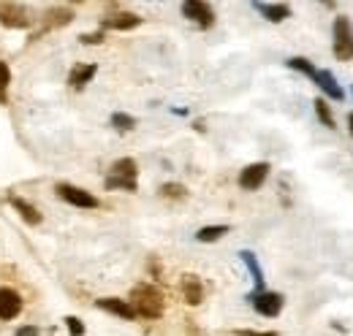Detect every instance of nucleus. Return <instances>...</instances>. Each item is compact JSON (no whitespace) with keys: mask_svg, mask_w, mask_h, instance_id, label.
<instances>
[{"mask_svg":"<svg viewBox=\"0 0 353 336\" xmlns=\"http://www.w3.org/2000/svg\"><path fill=\"white\" fill-rule=\"evenodd\" d=\"M131 306L136 309V315L150 317V320H158V317L163 315V295H161L158 288H152V285L141 282V285H136V288H133Z\"/></svg>","mask_w":353,"mask_h":336,"instance_id":"f257e3e1","label":"nucleus"},{"mask_svg":"<svg viewBox=\"0 0 353 336\" xmlns=\"http://www.w3.org/2000/svg\"><path fill=\"white\" fill-rule=\"evenodd\" d=\"M334 57L340 63L353 60V25L348 17L334 19Z\"/></svg>","mask_w":353,"mask_h":336,"instance_id":"f03ea898","label":"nucleus"},{"mask_svg":"<svg viewBox=\"0 0 353 336\" xmlns=\"http://www.w3.org/2000/svg\"><path fill=\"white\" fill-rule=\"evenodd\" d=\"M136 163H133L131 158H123V160H117L114 166H112V174L106 176V187L109 190H114V187H120V190H136Z\"/></svg>","mask_w":353,"mask_h":336,"instance_id":"7ed1b4c3","label":"nucleus"},{"mask_svg":"<svg viewBox=\"0 0 353 336\" xmlns=\"http://www.w3.org/2000/svg\"><path fill=\"white\" fill-rule=\"evenodd\" d=\"M250 304H253V309L259 312V315H264V317H277L280 312H283V304H285V298L280 293H253L250 295Z\"/></svg>","mask_w":353,"mask_h":336,"instance_id":"20e7f679","label":"nucleus"},{"mask_svg":"<svg viewBox=\"0 0 353 336\" xmlns=\"http://www.w3.org/2000/svg\"><path fill=\"white\" fill-rule=\"evenodd\" d=\"M57 196H60L63 201L79 207V209H95V207H98V198H95L92 193L82 190V187H74V185H57Z\"/></svg>","mask_w":353,"mask_h":336,"instance_id":"39448f33","label":"nucleus"},{"mask_svg":"<svg viewBox=\"0 0 353 336\" xmlns=\"http://www.w3.org/2000/svg\"><path fill=\"white\" fill-rule=\"evenodd\" d=\"M182 14L196 22L199 28H212L215 22V11L207 6V3H199V0H190V3H182Z\"/></svg>","mask_w":353,"mask_h":336,"instance_id":"423d86ee","label":"nucleus"},{"mask_svg":"<svg viewBox=\"0 0 353 336\" xmlns=\"http://www.w3.org/2000/svg\"><path fill=\"white\" fill-rule=\"evenodd\" d=\"M269 176V163H253L239 174V187L242 190H259Z\"/></svg>","mask_w":353,"mask_h":336,"instance_id":"0eeeda50","label":"nucleus"},{"mask_svg":"<svg viewBox=\"0 0 353 336\" xmlns=\"http://www.w3.org/2000/svg\"><path fill=\"white\" fill-rule=\"evenodd\" d=\"M312 82L318 84L332 101H343L345 98V92H343V87H340V82L334 79V74L332 71H315V76H312Z\"/></svg>","mask_w":353,"mask_h":336,"instance_id":"6e6552de","label":"nucleus"},{"mask_svg":"<svg viewBox=\"0 0 353 336\" xmlns=\"http://www.w3.org/2000/svg\"><path fill=\"white\" fill-rule=\"evenodd\" d=\"M19 309H22V298H19V293H14V291H8V288H0V320H11V317H17Z\"/></svg>","mask_w":353,"mask_h":336,"instance_id":"1a4fd4ad","label":"nucleus"},{"mask_svg":"<svg viewBox=\"0 0 353 336\" xmlns=\"http://www.w3.org/2000/svg\"><path fill=\"white\" fill-rule=\"evenodd\" d=\"M98 306L112 312V315H117V317H123V320H133L136 317V309L131 306V301H123V298H101Z\"/></svg>","mask_w":353,"mask_h":336,"instance_id":"9d476101","label":"nucleus"},{"mask_svg":"<svg viewBox=\"0 0 353 336\" xmlns=\"http://www.w3.org/2000/svg\"><path fill=\"white\" fill-rule=\"evenodd\" d=\"M182 293H185V301H188L190 306L201 304V298H204V288H201V280H199V277H193V274L182 277Z\"/></svg>","mask_w":353,"mask_h":336,"instance_id":"9b49d317","label":"nucleus"},{"mask_svg":"<svg viewBox=\"0 0 353 336\" xmlns=\"http://www.w3.org/2000/svg\"><path fill=\"white\" fill-rule=\"evenodd\" d=\"M256 8L264 14L269 22H283L291 17V6L288 3H256Z\"/></svg>","mask_w":353,"mask_h":336,"instance_id":"f8f14e48","label":"nucleus"},{"mask_svg":"<svg viewBox=\"0 0 353 336\" xmlns=\"http://www.w3.org/2000/svg\"><path fill=\"white\" fill-rule=\"evenodd\" d=\"M139 25H141V19L136 14H114V17H106L101 22V28H112V30H131Z\"/></svg>","mask_w":353,"mask_h":336,"instance_id":"ddd939ff","label":"nucleus"},{"mask_svg":"<svg viewBox=\"0 0 353 336\" xmlns=\"http://www.w3.org/2000/svg\"><path fill=\"white\" fill-rule=\"evenodd\" d=\"M239 258H242V263L248 266V271L253 274V282H256V288H259V293L264 291V271H261V266H259V260H256V255L253 252H239Z\"/></svg>","mask_w":353,"mask_h":336,"instance_id":"4468645a","label":"nucleus"},{"mask_svg":"<svg viewBox=\"0 0 353 336\" xmlns=\"http://www.w3.org/2000/svg\"><path fill=\"white\" fill-rule=\"evenodd\" d=\"M92 76H95V65H77V68L71 71V76H68V84H71L74 90H82Z\"/></svg>","mask_w":353,"mask_h":336,"instance_id":"2eb2a0df","label":"nucleus"},{"mask_svg":"<svg viewBox=\"0 0 353 336\" xmlns=\"http://www.w3.org/2000/svg\"><path fill=\"white\" fill-rule=\"evenodd\" d=\"M11 207L22 214V220H25V222H33V225H39V222H41V214L36 211V207L25 204L22 198H11Z\"/></svg>","mask_w":353,"mask_h":336,"instance_id":"dca6fc26","label":"nucleus"},{"mask_svg":"<svg viewBox=\"0 0 353 336\" xmlns=\"http://www.w3.org/2000/svg\"><path fill=\"white\" fill-rule=\"evenodd\" d=\"M0 22L3 25H11V28H22L25 25V17L19 14L17 6H0Z\"/></svg>","mask_w":353,"mask_h":336,"instance_id":"f3484780","label":"nucleus"},{"mask_svg":"<svg viewBox=\"0 0 353 336\" xmlns=\"http://www.w3.org/2000/svg\"><path fill=\"white\" fill-rule=\"evenodd\" d=\"M225 233H228V225H207V228H201V231L196 233V239L210 244V242H218Z\"/></svg>","mask_w":353,"mask_h":336,"instance_id":"a211bd4d","label":"nucleus"},{"mask_svg":"<svg viewBox=\"0 0 353 336\" xmlns=\"http://www.w3.org/2000/svg\"><path fill=\"white\" fill-rule=\"evenodd\" d=\"M315 114L326 127H334V114H332V109H329V103L323 98H315Z\"/></svg>","mask_w":353,"mask_h":336,"instance_id":"6ab92c4d","label":"nucleus"},{"mask_svg":"<svg viewBox=\"0 0 353 336\" xmlns=\"http://www.w3.org/2000/svg\"><path fill=\"white\" fill-rule=\"evenodd\" d=\"M288 68H294V71H299V74H305V76H315V68H312V63L305 60V57H291L288 60Z\"/></svg>","mask_w":353,"mask_h":336,"instance_id":"aec40b11","label":"nucleus"},{"mask_svg":"<svg viewBox=\"0 0 353 336\" xmlns=\"http://www.w3.org/2000/svg\"><path fill=\"white\" fill-rule=\"evenodd\" d=\"M112 125L117 127V130H131V127L136 125V120H133L131 114H123V112H120V114L112 117Z\"/></svg>","mask_w":353,"mask_h":336,"instance_id":"412c9836","label":"nucleus"},{"mask_svg":"<svg viewBox=\"0 0 353 336\" xmlns=\"http://www.w3.org/2000/svg\"><path fill=\"white\" fill-rule=\"evenodd\" d=\"M11 82V74H8V65L6 63H0V103L6 101V87Z\"/></svg>","mask_w":353,"mask_h":336,"instance_id":"4be33fe9","label":"nucleus"},{"mask_svg":"<svg viewBox=\"0 0 353 336\" xmlns=\"http://www.w3.org/2000/svg\"><path fill=\"white\" fill-rule=\"evenodd\" d=\"M161 193L169 196V198H182V196H185V187H182V185H163Z\"/></svg>","mask_w":353,"mask_h":336,"instance_id":"5701e85b","label":"nucleus"},{"mask_svg":"<svg viewBox=\"0 0 353 336\" xmlns=\"http://www.w3.org/2000/svg\"><path fill=\"white\" fill-rule=\"evenodd\" d=\"M65 326H68L71 336H82V334H85V326H82V320H77V317H65Z\"/></svg>","mask_w":353,"mask_h":336,"instance_id":"b1692460","label":"nucleus"},{"mask_svg":"<svg viewBox=\"0 0 353 336\" xmlns=\"http://www.w3.org/2000/svg\"><path fill=\"white\" fill-rule=\"evenodd\" d=\"M85 43H101L103 41V33H90V36H82Z\"/></svg>","mask_w":353,"mask_h":336,"instance_id":"393cba45","label":"nucleus"},{"mask_svg":"<svg viewBox=\"0 0 353 336\" xmlns=\"http://www.w3.org/2000/svg\"><path fill=\"white\" fill-rule=\"evenodd\" d=\"M17 336H39V328H33V326H25V328H19Z\"/></svg>","mask_w":353,"mask_h":336,"instance_id":"a878e982","label":"nucleus"},{"mask_svg":"<svg viewBox=\"0 0 353 336\" xmlns=\"http://www.w3.org/2000/svg\"><path fill=\"white\" fill-rule=\"evenodd\" d=\"M239 336H277L274 331H266V334H261V331H239Z\"/></svg>","mask_w":353,"mask_h":336,"instance_id":"bb28decb","label":"nucleus"},{"mask_svg":"<svg viewBox=\"0 0 353 336\" xmlns=\"http://www.w3.org/2000/svg\"><path fill=\"white\" fill-rule=\"evenodd\" d=\"M348 125H351V133H353V114L348 117Z\"/></svg>","mask_w":353,"mask_h":336,"instance_id":"cd10ccee","label":"nucleus"}]
</instances>
